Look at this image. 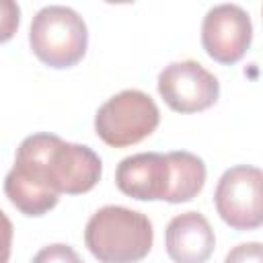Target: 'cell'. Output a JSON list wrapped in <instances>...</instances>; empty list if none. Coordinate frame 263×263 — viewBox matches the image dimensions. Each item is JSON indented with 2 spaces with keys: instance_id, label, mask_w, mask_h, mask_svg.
<instances>
[{
  "instance_id": "5",
  "label": "cell",
  "mask_w": 263,
  "mask_h": 263,
  "mask_svg": "<svg viewBox=\"0 0 263 263\" xmlns=\"http://www.w3.org/2000/svg\"><path fill=\"white\" fill-rule=\"evenodd\" d=\"M214 203L218 216L234 230L263 226V171L251 164H236L220 177Z\"/></svg>"
},
{
  "instance_id": "10",
  "label": "cell",
  "mask_w": 263,
  "mask_h": 263,
  "mask_svg": "<svg viewBox=\"0 0 263 263\" xmlns=\"http://www.w3.org/2000/svg\"><path fill=\"white\" fill-rule=\"evenodd\" d=\"M4 193L21 214L31 218L47 214L60 201V193L55 189L18 166H12L8 171L4 179Z\"/></svg>"
},
{
  "instance_id": "11",
  "label": "cell",
  "mask_w": 263,
  "mask_h": 263,
  "mask_svg": "<svg viewBox=\"0 0 263 263\" xmlns=\"http://www.w3.org/2000/svg\"><path fill=\"white\" fill-rule=\"evenodd\" d=\"M171 164V191L168 203L191 201L205 185V164L203 160L187 150H175L166 154Z\"/></svg>"
},
{
  "instance_id": "9",
  "label": "cell",
  "mask_w": 263,
  "mask_h": 263,
  "mask_svg": "<svg viewBox=\"0 0 263 263\" xmlns=\"http://www.w3.org/2000/svg\"><path fill=\"white\" fill-rule=\"evenodd\" d=\"M164 247L175 263H205L214 253L216 234L203 214L183 212L166 224Z\"/></svg>"
},
{
  "instance_id": "7",
  "label": "cell",
  "mask_w": 263,
  "mask_h": 263,
  "mask_svg": "<svg viewBox=\"0 0 263 263\" xmlns=\"http://www.w3.org/2000/svg\"><path fill=\"white\" fill-rule=\"evenodd\" d=\"M253 41V25L238 4H218L208 10L201 23V45L218 64H236Z\"/></svg>"
},
{
  "instance_id": "12",
  "label": "cell",
  "mask_w": 263,
  "mask_h": 263,
  "mask_svg": "<svg viewBox=\"0 0 263 263\" xmlns=\"http://www.w3.org/2000/svg\"><path fill=\"white\" fill-rule=\"evenodd\" d=\"M31 263H84V261L70 245L53 242V245L39 249Z\"/></svg>"
},
{
  "instance_id": "13",
  "label": "cell",
  "mask_w": 263,
  "mask_h": 263,
  "mask_svg": "<svg viewBox=\"0 0 263 263\" xmlns=\"http://www.w3.org/2000/svg\"><path fill=\"white\" fill-rule=\"evenodd\" d=\"M224 263H263V242H240L232 247Z\"/></svg>"
},
{
  "instance_id": "6",
  "label": "cell",
  "mask_w": 263,
  "mask_h": 263,
  "mask_svg": "<svg viewBox=\"0 0 263 263\" xmlns=\"http://www.w3.org/2000/svg\"><path fill=\"white\" fill-rule=\"evenodd\" d=\"M158 95L177 113H197L218 101L220 82L199 62L181 60L158 74Z\"/></svg>"
},
{
  "instance_id": "8",
  "label": "cell",
  "mask_w": 263,
  "mask_h": 263,
  "mask_svg": "<svg viewBox=\"0 0 263 263\" xmlns=\"http://www.w3.org/2000/svg\"><path fill=\"white\" fill-rule=\"evenodd\" d=\"M115 185L140 201H166L171 191V164L166 154L140 152L125 156L115 168Z\"/></svg>"
},
{
  "instance_id": "3",
  "label": "cell",
  "mask_w": 263,
  "mask_h": 263,
  "mask_svg": "<svg viewBox=\"0 0 263 263\" xmlns=\"http://www.w3.org/2000/svg\"><path fill=\"white\" fill-rule=\"evenodd\" d=\"M29 43L39 62L55 70H64L76 66L84 58L88 47V29L76 10L51 4L33 16Z\"/></svg>"
},
{
  "instance_id": "2",
  "label": "cell",
  "mask_w": 263,
  "mask_h": 263,
  "mask_svg": "<svg viewBox=\"0 0 263 263\" xmlns=\"http://www.w3.org/2000/svg\"><path fill=\"white\" fill-rule=\"evenodd\" d=\"M152 242L148 216L123 205L97 210L84 226V245L99 263H138L150 253Z\"/></svg>"
},
{
  "instance_id": "1",
  "label": "cell",
  "mask_w": 263,
  "mask_h": 263,
  "mask_svg": "<svg viewBox=\"0 0 263 263\" xmlns=\"http://www.w3.org/2000/svg\"><path fill=\"white\" fill-rule=\"evenodd\" d=\"M14 166L35 175L58 193L68 195L90 191L103 175V162L92 148L64 142L60 136L47 132L27 136L18 144Z\"/></svg>"
},
{
  "instance_id": "4",
  "label": "cell",
  "mask_w": 263,
  "mask_h": 263,
  "mask_svg": "<svg viewBox=\"0 0 263 263\" xmlns=\"http://www.w3.org/2000/svg\"><path fill=\"white\" fill-rule=\"evenodd\" d=\"M160 123V111L150 95L127 88L107 99L95 115L97 136L111 148H127L148 138Z\"/></svg>"
}]
</instances>
